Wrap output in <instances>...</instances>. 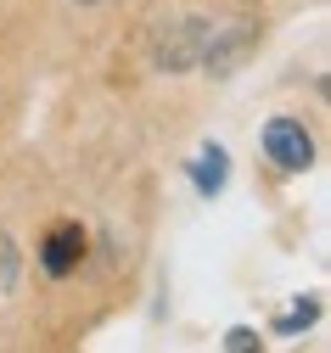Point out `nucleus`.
Wrapping results in <instances>:
<instances>
[{"mask_svg": "<svg viewBox=\"0 0 331 353\" xmlns=\"http://www.w3.org/2000/svg\"><path fill=\"white\" fill-rule=\"evenodd\" d=\"M225 347H230V353H247V347H258V331H253V325H236V331L225 336Z\"/></svg>", "mask_w": 331, "mask_h": 353, "instance_id": "obj_5", "label": "nucleus"}, {"mask_svg": "<svg viewBox=\"0 0 331 353\" xmlns=\"http://www.w3.org/2000/svg\"><path fill=\"white\" fill-rule=\"evenodd\" d=\"M225 180H230V157H225V146H202L197 163H191V185H197L202 196H219Z\"/></svg>", "mask_w": 331, "mask_h": 353, "instance_id": "obj_3", "label": "nucleus"}, {"mask_svg": "<svg viewBox=\"0 0 331 353\" xmlns=\"http://www.w3.org/2000/svg\"><path fill=\"white\" fill-rule=\"evenodd\" d=\"M314 320H320V303H314V297H303L292 314H281V320H275V336H298V331H309Z\"/></svg>", "mask_w": 331, "mask_h": 353, "instance_id": "obj_4", "label": "nucleus"}, {"mask_svg": "<svg viewBox=\"0 0 331 353\" xmlns=\"http://www.w3.org/2000/svg\"><path fill=\"white\" fill-rule=\"evenodd\" d=\"M79 258H84V230L79 225H57V230H45L39 241V263H45V275H73L79 270Z\"/></svg>", "mask_w": 331, "mask_h": 353, "instance_id": "obj_2", "label": "nucleus"}, {"mask_svg": "<svg viewBox=\"0 0 331 353\" xmlns=\"http://www.w3.org/2000/svg\"><path fill=\"white\" fill-rule=\"evenodd\" d=\"M264 157L281 168V174H303L314 163V135L298 123V118H269L264 123Z\"/></svg>", "mask_w": 331, "mask_h": 353, "instance_id": "obj_1", "label": "nucleus"}, {"mask_svg": "<svg viewBox=\"0 0 331 353\" xmlns=\"http://www.w3.org/2000/svg\"><path fill=\"white\" fill-rule=\"evenodd\" d=\"M84 6H90V0H84Z\"/></svg>", "mask_w": 331, "mask_h": 353, "instance_id": "obj_6", "label": "nucleus"}]
</instances>
